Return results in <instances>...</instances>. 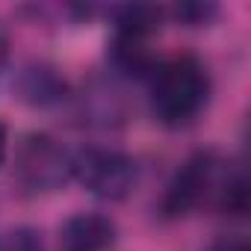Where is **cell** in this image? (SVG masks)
Masks as SVG:
<instances>
[{
    "instance_id": "obj_2",
    "label": "cell",
    "mask_w": 251,
    "mask_h": 251,
    "mask_svg": "<svg viewBox=\"0 0 251 251\" xmlns=\"http://www.w3.org/2000/svg\"><path fill=\"white\" fill-rule=\"evenodd\" d=\"M71 169L89 192L109 198V201L124 198L136 183V163L130 157L118 154V151L89 148L71 163Z\"/></svg>"
},
{
    "instance_id": "obj_7",
    "label": "cell",
    "mask_w": 251,
    "mask_h": 251,
    "mask_svg": "<svg viewBox=\"0 0 251 251\" xmlns=\"http://www.w3.org/2000/svg\"><path fill=\"white\" fill-rule=\"evenodd\" d=\"M6 160V127L0 124V163Z\"/></svg>"
},
{
    "instance_id": "obj_5",
    "label": "cell",
    "mask_w": 251,
    "mask_h": 251,
    "mask_svg": "<svg viewBox=\"0 0 251 251\" xmlns=\"http://www.w3.org/2000/svg\"><path fill=\"white\" fill-rule=\"evenodd\" d=\"M115 225L98 213H77L59 230V251H109Z\"/></svg>"
},
{
    "instance_id": "obj_4",
    "label": "cell",
    "mask_w": 251,
    "mask_h": 251,
    "mask_svg": "<svg viewBox=\"0 0 251 251\" xmlns=\"http://www.w3.org/2000/svg\"><path fill=\"white\" fill-rule=\"evenodd\" d=\"M213 183V157L210 154H198L192 157L180 172L177 177L172 180L169 192H166V213L177 216V213H186L192 210L204 195H207V186Z\"/></svg>"
},
{
    "instance_id": "obj_1",
    "label": "cell",
    "mask_w": 251,
    "mask_h": 251,
    "mask_svg": "<svg viewBox=\"0 0 251 251\" xmlns=\"http://www.w3.org/2000/svg\"><path fill=\"white\" fill-rule=\"evenodd\" d=\"M207 74L192 56H177L166 62L151 89L154 115L166 124H183L195 118L207 100Z\"/></svg>"
},
{
    "instance_id": "obj_3",
    "label": "cell",
    "mask_w": 251,
    "mask_h": 251,
    "mask_svg": "<svg viewBox=\"0 0 251 251\" xmlns=\"http://www.w3.org/2000/svg\"><path fill=\"white\" fill-rule=\"evenodd\" d=\"M68 166L71 163H68L65 151L53 139L30 136L21 148V157H18V180L33 192H45V189H53L65 180Z\"/></svg>"
},
{
    "instance_id": "obj_6",
    "label": "cell",
    "mask_w": 251,
    "mask_h": 251,
    "mask_svg": "<svg viewBox=\"0 0 251 251\" xmlns=\"http://www.w3.org/2000/svg\"><path fill=\"white\" fill-rule=\"evenodd\" d=\"M0 251H42V242L33 230L18 227V230L0 233Z\"/></svg>"
}]
</instances>
